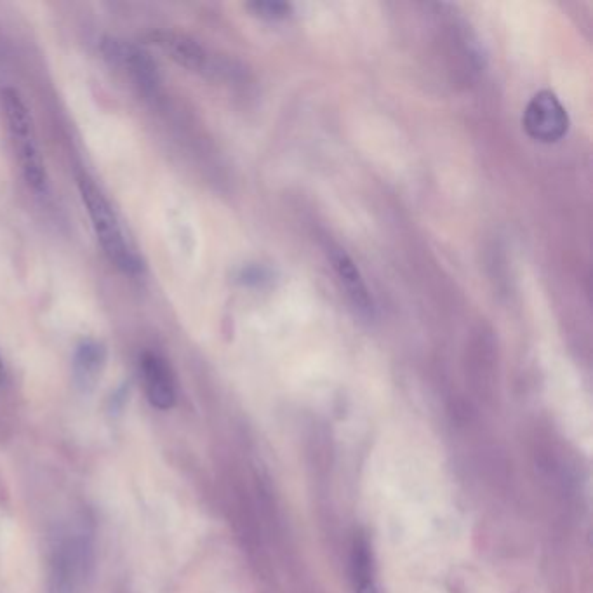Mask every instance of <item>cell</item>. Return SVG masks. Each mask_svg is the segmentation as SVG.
I'll return each instance as SVG.
<instances>
[{
  "label": "cell",
  "instance_id": "7",
  "mask_svg": "<svg viewBox=\"0 0 593 593\" xmlns=\"http://www.w3.org/2000/svg\"><path fill=\"white\" fill-rule=\"evenodd\" d=\"M148 42L159 47L167 58H171L180 67L192 72H200L206 68V51L190 35L181 34L176 30H154L148 34Z\"/></svg>",
  "mask_w": 593,
  "mask_h": 593
},
{
  "label": "cell",
  "instance_id": "2",
  "mask_svg": "<svg viewBox=\"0 0 593 593\" xmlns=\"http://www.w3.org/2000/svg\"><path fill=\"white\" fill-rule=\"evenodd\" d=\"M0 101L7 129L13 138L14 150L20 160L21 174L35 194H44L47 190L46 162L40 154L32 112L14 87L2 89Z\"/></svg>",
  "mask_w": 593,
  "mask_h": 593
},
{
  "label": "cell",
  "instance_id": "3",
  "mask_svg": "<svg viewBox=\"0 0 593 593\" xmlns=\"http://www.w3.org/2000/svg\"><path fill=\"white\" fill-rule=\"evenodd\" d=\"M89 550L84 538H63L56 543L49 560L47 593H80L86 576Z\"/></svg>",
  "mask_w": 593,
  "mask_h": 593
},
{
  "label": "cell",
  "instance_id": "5",
  "mask_svg": "<svg viewBox=\"0 0 593 593\" xmlns=\"http://www.w3.org/2000/svg\"><path fill=\"white\" fill-rule=\"evenodd\" d=\"M522 124L533 140L555 143L566 136L569 117L552 91H541L527 103Z\"/></svg>",
  "mask_w": 593,
  "mask_h": 593
},
{
  "label": "cell",
  "instance_id": "11",
  "mask_svg": "<svg viewBox=\"0 0 593 593\" xmlns=\"http://www.w3.org/2000/svg\"><path fill=\"white\" fill-rule=\"evenodd\" d=\"M247 9L263 20H286L287 16L293 11V7L284 2H251L247 4Z\"/></svg>",
  "mask_w": 593,
  "mask_h": 593
},
{
  "label": "cell",
  "instance_id": "6",
  "mask_svg": "<svg viewBox=\"0 0 593 593\" xmlns=\"http://www.w3.org/2000/svg\"><path fill=\"white\" fill-rule=\"evenodd\" d=\"M140 376L148 402L160 411L173 409L178 392L169 362L155 352H145L140 357Z\"/></svg>",
  "mask_w": 593,
  "mask_h": 593
},
{
  "label": "cell",
  "instance_id": "10",
  "mask_svg": "<svg viewBox=\"0 0 593 593\" xmlns=\"http://www.w3.org/2000/svg\"><path fill=\"white\" fill-rule=\"evenodd\" d=\"M354 578L357 593H376L374 585L373 562L366 545L357 543L354 548Z\"/></svg>",
  "mask_w": 593,
  "mask_h": 593
},
{
  "label": "cell",
  "instance_id": "9",
  "mask_svg": "<svg viewBox=\"0 0 593 593\" xmlns=\"http://www.w3.org/2000/svg\"><path fill=\"white\" fill-rule=\"evenodd\" d=\"M331 261H333L334 270L340 277L341 284L345 287L348 298L354 303V307L359 310L360 314H373V300L369 296V291H367L366 284L360 277L354 261L350 260L343 251H334L331 254Z\"/></svg>",
  "mask_w": 593,
  "mask_h": 593
},
{
  "label": "cell",
  "instance_id": "8",
  "mask_svg": "<svg viewBox=\"0 0 593 593\" xmlns=\"http://www.w3.org/2000/svg\"><path fill=\"white\" fill-rule=\"evenodd\" d=\"M107 348L96 340H84L75 350L72 371H74L75 387L82 394H91L100 383L105 366H107Z\"/></svg>",
  "mask_w": 593,
  "mask_h": 593
},
{
  "label": "cell",
  "instance_id": "4",
  "mask_svg": "<svg viewBox=\"0 0 593 593\" xmlns=\"http://www.w3.org/2000/svg\"><path fill=\"white\" fill-rule=\"evenodd\" d=\"M101 53L112 67L126 70L134 84L145 93H155L159 89V68L143 47L107 37L101 42Z\"/></svg>",
  "mask_w": 593,
  "mask_h": 593
},
{
  "label": "cell",
  "instance_id": "1",
  "mask_svg": "<svg viewBox=\"0 0 593 593\" xmlns=\"http://www.w3.org/2000/svg\"><path fill=\"white\" fill-rule=\"evenodd\" d=\"M77 185H79L80 197L86 206L87 214L93 223L94 234L98 237V242L108 261L124 274H140L143 270V261L129 246L114 207L108 202L105 194L86 173L77 176Z\"/></svg>",
  "mask_w": 593,
  "mask_h": 593
},
{
  "label": "cell",
  "instance_id": "12",
  "mask_svg": "<svg viewBox=\"0 0 593 593\" xmlns=\"http://www.w3.org/2000/svg\"><path fill=\"white\" fill-rule=\"evenodd\" d=\"M4 380V364H2V359H0V383Z\"/></svg>",
  "mask_w": 593,
  "mask_h": 593
}]
</instances>
